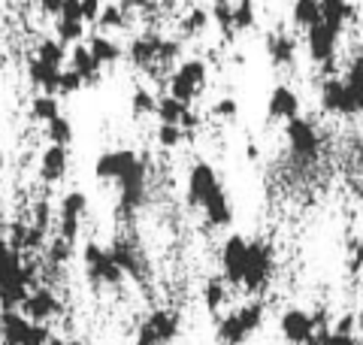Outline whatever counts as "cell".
<instances>
[{
    "instance_id": "4316f807",
    "label": "cell",
    "mask_w": 363,
    "mask_h": 345,
    "mask_svg": "<svg viewBox=\"0 0 363 345\" xmlns=\"http://www.w3.org/2000/svg\"><path fill=\"white\" fill-rule=\"evenodd\" d=\"M227 303H230V285H227L221 275H209V279L203 282V306H206V312L218 315Z\"/></svg>"
},
{
    "instance_id": "484cf974",
    "label": "cell",
    "mask_w": 363,
    "mask_h": 345,
    "mask_svg": "<svg viewBox=\"0 0 363 345\" xmlns=\"http://www.w3.org/2000/svg\"><path fill=\"white\" fill-rule=\"evenodd\" d=\"M318 6H321V21L330 25L333 31H339V33L345 31V25L351 18H354L351 0H318Z\"/></svg>"
},
{
    "instance_id": "c3c4849f",
    "label": "cell",
    "mask_w": 363,
    "mask_h": 345,
    "mask_svg": "<svg viewBox=\"0 0 363 345\" xmlns=\"http://www.w3.org/2000/svg\"><path fill=\"white\" fill-rule=\"evenodd\" d=\"M61 4H64V0H37L40 13H43V16H52V18L61 13Z\"/></svg>"
},
{
    "instance_id": "d6986e66",
    "label": "cell",
    "mask_w": 363,
    "mask_h": 345,
    "mask_svg": "<svg viewBox=\"0 0 363 345\" xmlns=\"http://www.w3.org/2000/svg\"><path fill=\"white\" fill-rule=\"evenodd\" d=\"M67 170H70V146L49 143L40 155V182L58 185V182H64Z\"/></svg>"
},
{
    "instance_id": "e575fe53",
    "label": "cell",
    "mask_w": 363,
    "mask_h": 345,
    "mask_svg": "<svg viewBox=\"0 0 363 345\" xmlns=\"http://www.w3.org/2000/svg\"><path fill=\"white\" fill-rule=\"evenodd\" d=\"M306 345H363L357 333H336L330 324L318 327Z\"/></svg>"
},
{
    "instance_id": "60d3db41",
    "label": "cell",
    "mask_w": 363,
    "mask_h": 345,
    "mask_svg": "<svg viewBox=\"0 0 363 345\" xmlns=\"http://www.w3.org/2000/svg\"><path fill=\"white\" fill-rule=\"evenodd\" d=\"M188 140V133L179 128V124H167V121H157V131H155V143L164 148V152H173L182 143Z\"/></svg>"
},
{
    "instance_id": "30bf717a",
    "label": "cell",
    "mask_w": 363,
    "mask_h": 345,
    "mask_svg": "<svg viewBox=\"0 0 363 345\" xmlns=\"http://www.w3.org/2000/svg\"><path fill=\"white\" fill-rule=\"evenodd\" d=\"M324 324H330V321H327L321 312H309V309H303V306H285L279 312V321H276L279 336L288 345H306L312 333Z\"/></svg>"
},
{
    "instance_id": "7dc6e473",
    "label": "cell",
    "mask_w": 363,
    "mask_h": 345,
    "mask_svg": "<svg viewBox=\"0 0 363 345\" xmlns=\"http://www.w3.org/2000/svg\"><path fill=\"white\" fill-rule=\"evenodd\" d=\"M100 6H104L100 0H82V18H85V25H94Z\"/></svg>"
},
{
    "instance_id": "7bdbcfd3",
    "label": "cell",
    "mask_w": 363,
    "mask_h": 345,
    "mask_svg": "<svg viewBox=\"0 0 363 345\" xmlns=\"http://www.w3.org/2000/svg\"><path fill=\"white\" fill-rule=\"evenodd\" d=\"M85 88L82 76H79L73 67H64L61 76H58V97H70V94H79Z\"/></svg>"
},
{
    "instance_id": "836d02e7",
    "label": "cell",
    "mask_w": 363,
    "mask_h": 345,
    "mask_svg": "<svg viewBox=\"0 0 363 345\" xmlns=\"http://www.w3.org/2000/svg\"><path fill=\"white\" fill-rule=\"evenodd\" d=\"M291 21L297 25L300 31L312 28L315 21H321V6H318V0H294L291 6Z\"/></svg>"
},
{
    "instance_id": "b9f144b4",
    "label": "cell",
    "mask_w": 363,
    "mask_h": 345,
    "mask_svg": "<svg viewBox=\"0 0 363 345\" xmlns=\"http://www.w3.org/2000/svg\"><path fill=\"white\" fill-rule=\"evenodd\" d=\"M240 109H242V106H240V100L227 94V97H218V100H215L212 106H209V119H212V121L233 124L236 119H240Z\"/></svg>"
},
{
    "instance_id": "ac0fdd59",
    "label": "cell",
    "mask_w": 363,
    "mask_h": 345,
    "mask_svg": "<svg viewBox=\"0 0 363 345\" xmlns=\"http://www.w3.org/2000/svg\"><path fill=\"white\" fill-rule=\"evenodd\" d=\"M157 45H161V33L155 31H145V33H136V37L128 43V61L136 67V70H145V73H155L157 70Z\"/></svg>"
},
{
    "instance_id": "f35d334b",
    "label": "cell",
    "mask_w": 363,
    "mask_h": 345,
    "mask_svg": "<svg viewBox=\"0 0 363 345\" xmlns=\"http://www.w3.org/2000/svg\"><path fill=\"white\" fill-rule=\"evenodd\" d=\"M73 246L70 239H64V236H55L49 246H45V261H49V267L52 270H58V267H67L73 258Z\"/></svg>"
},
{
    "instance_id": "6da1fadb",
    "label": "cell",
    "mask_w": 363,
    "mask_h": 345,
    "mask_svg": "<svg viewBox=\"0 0 363 345\" xmlns=\"http://www.w3.org/2000/svg\"><path fill=\"white\" fill-rule=\"evenodd\" d=\"M185 203L188 209H197L203 221L212 230L233 227V200L224 188L221 172L209 160H194L185 176Z\"/></svg>"
},
{
    "instance_id": "816d5d0a",
    "label": "cell",
    "mask_w": 363,
    "mask_h": 345,
    "mask_svg": "<svg viewBox=\"0 0 363 345\" xmlns=\"http://www.w3.org/2000/svg\"><path fill=\"white\" fill-rule=\"evenodd\" d=\"M100 4H106V0H100Z\"/></svg>"
},
{
    "instance_id": "d6a6232c",
    "label": "cell",
    "mask_w": 363,
    "mask_h": 345,
    "mask_svg": "<svg viewBox=\"0 0 363 345\" xmlns=\"http://www.w3.org/2000/svg\"><path fill=\"white\" fill-rule=\"evenodd\" d=\"M257 25L255 0H233V33H248Z\"/></svg>"
},
{
    "instance_id": "f546056e",
    "label": "cell",
    "mask_w": 363,
    "mask_h": 345,
    "mask_svg": "<svg viewBox=\"0 0 363 345\" xmlns=\"http://www.w3.org/2000/svg\"><path fill=\"white\" fill-rule=\"evenodd\" d=\"M43 133H45V140L49 143H58V146H70L76 140V131H73V121L67 119V115H55L52 121H45L43 124Z\"/></svg>"
},
{
    "instance_id": "5bb4252c",
    "label": "cell",
    "mask_w": 363,
    "mask_h": 345,
    "mask_svg": "<svg viewBox=\"0 0 363 345\" xmlns=\"http://www.w3.org/2000/svg\"><path fill=\"white\" fill-rule=\"evenodd\" d=\"M140 158L143 155L133 152V148H106V152H100L94 160V179L116 185L118 179H124L136 164H140Z\"/></svg>"
},
{
    "instance_id": "bcb514c9",
    "label": "cell",
    "mask_w": 363,
    "mask_h": 345,
    "mask_svg": "<svg viewBox=\"0 0 363 345\" xmlns=\"http://www.w3.org/2000/svg\"><path fill=\"white\" fill-rule=\"evenodd\" d=\"M118 6L124 13H145V9L155 6V0H118Z\"/></svg>"
},
{
    "instance_id": "cb8c5ba5",
    "label": "cell",
    "mask_w": 363,
    "mask_h": 345,
    "mask_svg": "<svg viewBox=\"0 0 363 345\" xmlns=\"http://www.w3.org/2000/svg\"><path fill=\"white\" fill-rule=\"evenodd\" d=\"M85 45L91 49V55L97 58V64H100V67H116L121 58H124V45H121L118 40H112L109 33H100V31H97V33H91Z\"/></svg>"
},
{
    "instance_id": "f6af8a7d",
    "label": "cell",
    "mask_w": 363,
    "mask_h": 345,
    "mask_svg": "<svg viewBox=\"0 0 363 345\" xmlns=\"http://www.w3.org/2000/svg\"><path fill=\"white\" fill-rule=\"evenodd\" d=\"M357 324H360V318L354 312H345V315H339L336 321H330V327L336 333H357Z\"/></svg>"
},
{
    "instance_id": "9a60e30c",
    "label": "cell",
    "mask_w": 363,
    "mask_h": 345,
    "mask_svg": "<svg viewBox=\"0 0 363 345\" xmlns=\"http://www.w3.org/2000/svg\"><path fill=\"white\" fill-rule=\"evenodd\" d=\"M318 106H321L324 115H330V119H354L342 76L327 73L321 79V85H318Z\"/></svg>"
},
{
    "instance_id": "8fae6325",
    "label": "cell",
    "mask_w": 363,
    "mask_h": 345,
    "mask_svg": "<svg viewBox=\"0 0 363 345\" xmlns=\"http://www.w3.org/2000/svg\"><path fill=\"white\" fill-rule=\"evenodd\" d=\"M306 55H309V61L318 64L327 73H336V55H339V40H342V33L333 31L330 25H324V21H315L312 28H306Z\"/></svg>"
},
{
    "instance_id": "8992f818",
    "label": "cell",
    "mask_w": 363,
    "mask_h": 345,
    "mask_svg": "<svg viewBox=\"0 0 363 345\" xmlns=\"http://www.w3.org/2000/svg\"><path fill=\"white\" fill-rule=\"evenodd\" d=\"M82 273L91 282V288H97V291H116L124 282V273L112 261L109 246H100L94 239H88L82 246Z\"/></svg>"
},
{
    "instance_id": "4fadbf2b",
    "label": "cell",
    "mask_w": 363,
    "mask_h": 345,
    "mask_svg": "<svg viewBox=\"0 0 363 345\" xmlns=\"http://www.w3.org/2000/svg\"><path fill=\"white\" fill-rule=\"evenodd\" d=\"M245 248H248V236L242 234H227L224 243L218 248V267H221V279L240 291L242 285V273H245Z\"/></svg>"
},
{
    "instance_id": "2e32d148",
    "label": "cell",
    "mask_w": 363,
    "mask_h": 345,
    "mask_svg": "<svg viewBox=\"0 0 363 345\" xmlns=\"http://www.w3.org/2000/svg\"><path fill=\"white\" fill-rule=\"evenodd\" d=\"M18 309L28 318L40 321V324H49V321L64 315V303H61L58 291H52V288H33V291H28L25 300L18 303Z\"/></svg>"
},
{
    "instance_id": "ab89813d",
    "label": "cell",
    "mask_w": 363,
    "mask_h": 345,
    "mask_svg": "<svg viewBox=\"0 0 363 345\" xmlns=\"http://www.w3.org/2000/svg\"><path fill=\"white\" fill-rule=\"evenodd\" d=\"M55 37H58L64 45H73L85 37V21L82 18H55Z\"/></svg>"
},
{
    "instance_id": "7402d4cb",
    "label": "cell",
    "mask_w": 363,
    "mask_h": 345,
    "mask_svg": "<svg viewBox=\"0 0 363 345\" xmlns=\"http://www.w3.org/2000/svg\"><path fill=\"white\" fill-rule=\"evenodd\" d=\"M342 82H345V91H348L351 115L360 119V115H363V52H357L348 61L345 73H342Z\"/></svg>"
},
{
    "instance_id": "277c9868",
    "label": "cell",
    "mask_w": 363,
    "mask_h": 345,
    "mask_svg": "<svg viewBox=\"0 0 363 345\" xmlns=\"http://www.w3.org/2000/svg\"><path fill=\"white\" fill-rule=\"evenodd\" d=\"M281 136H285V146L291 152V160L303 170H312V164L321 160L324 152V133L318 128L315 119H306V115H294L291 121L281 124Z\"/></svg>"
},
{
    "instance_id": "52a82bcc",
    "label": "cell",
    "mask_w": 363,
    "mask_h": 345,
    "mask_svg": "<svg viewBox=\"0 0 363 345\" xmlns=\"http://www.w3.org/2000/svg\"><path fill=\"white\" fill-rule=\"evenodd\" d=\"M0 336L6 345H49L52 330L28 318L21 309H4L0 312Z\"/></svg>"
},
{
    "instance_id": "83f0119b",
    "label": "cell",
    "mask_w": 363,
    "mask_h": 345,
    "mask_svg": "<svg viewBox=\"0 0 363 345\" xmlns=\"http://www.w3.org/2000/svg\"><path fill=\"white\" fill-rule=\"evenodd\" d=\"M209 25H212L209 9L191 6L188 13L179 18V37H182V40H197V37H203V33L209 31Z\"/></svg>"
},
{
    "instance_id": "ffe728a7",
    "label": "cell",
    "mask_w": 363,
    "mask_h": 345,
    "mask_svg": "<svg viewBox=\"0 0 363 345\" xmlns=\"http://www.w3.org/2000/svg\"><path fill=\"white\" fill-rule=\"evenodd\" d=\"M109 255H112V261L118 263V270L124 273V279L143 282V275H145V258H143V251L130 243V239H116V243L109 246Z\"/></svg>"
},
{
    "instance_id": "603a6c76",
    "label": "cell",
    "mask_w": 363,
    "mask_h": 345,
    "mask_svg": "<svg viewBox=\"0 0 363 345\" xmlns=\"http://www.w3.org/2000/svg\"><path fill=\"white\" fill-rule=\"evenodd\" d=\"M267 55H269V61L272 67H279V70H291L294 64H297V40L291 37V33L285 31H279V33H269L267 37Z\"/></svg>"
},
{
    "instance_id": "f1b7e54d",
    "label": "cell",
    "mask_w": 363,
    "mask_h": 345,
    "mask_svg": "<svg viewBox=\"0 0 363 345\" xmlns=\"http://www.w3.org/2000/svg\"><path fill=\"white\" fill-rule=\"evenodd\" d=\"M128 16L130 13H124V9L118 6V4H106L100 6V13H97V18H94V28L100 31V33H112V31H124L128 28Z\"/></svg>"
},
{
    "instance_id": "44dd1931",
    "label": "cell",
    "mask_w": 363,
    "mask_h": 345,
    "mask_svg": "<svg viewBox=\"0 0 363 345\" xmlns=\"http://www.w3.org/2000/svg\"><path fill=\"white\" fill-rule=\"evenodd\" d=\"M67 61H70L73 70L82 76V82H85V85H97V82H100V76H104V67L97 64V58L91 55V49H88L82 40L73 43V49L67 52Z\"/></svg>"
},
{
    "instance_id": "9c48e42d",
    "label": "cell",
    "mask_w": 363,
    "mask_h": 345,
    "mask_svg": "<svg viewBox=\"0 0 363 345\" xmlns=\"http://www.w3.org/2000/svg\"><path fill=\"white\" fill-rule=\"evenodd\" d=\"M116 188H118V215L133 218L145 206V200H149V155H143L140 164L124 179L116 182Z\"/></svg>"
},
{
    "instance_id": "3957f363",
    "label": "cell",
    "mask_w": 363,
    "mask_h": 345,
    "mask_svg": "<svg viewBox=\"0 0 363 345\" xmlns=\"http://www.w3.org/2000/svg\"><path fill=\"white\" fill-rule=\"evenodd\" d=\"M276 267H279V251L272 246V239H267V236L248 239L245 273H242L240 291H245L248 297H264L272 279H276Z\"/></svg>"
},
{
    "instance_id": "e0dca14e",
    "label": "cell",
    "mask_w": 363,
    "mask_h": 345,
    "mask_svg": "<svg viewBox=\"0 0 363 345\" xmlns=\"http://www.w3.org/2000/svg\"><path fill=\"white\" fill-rule=\"evenodd\" d=\"M300 112H303V100L297 94V88L288 85V82L272 85L269 97H267V119L269 121L285 124V121H291L294 115H300Z\"/></svg>"
},
{
    "instance_id": "8d00e7d4",
    "label": "cell",
    "mask_w": 363,
    "mask_h": 345,
    "mask_svg": "<svg viewBox=\"0 0 363 345\" xmlns=\"http://www.w3.org/2000/svg\"><path fill=\"white\" fill-rule=\"evenodd\" d=\"M155 106H157L155 91H149L145 85H136L133 94H130V115L133 119H149V115H155Z\"/></svg>"
},
{
    "instance_id": "681fc988",
    "label": "cell",
    "mask_w": 363,
    "mask_h": 345,
    "mask_svg": "<svg viewBox=\"0 0 363 345\" xmlns=\"http://www.w3.org/2000/svg\"><path fill=\"white\" fill-rule=\"evenodd\" d=\"M351 164H354V170L363 176V133L357 136V143H354V152H351Z\"/></svg>"
},
{
    "instance_id": "7a4b0ae2",
    "label": "cell",
    "mask_w": 363,
    "mask_h": 345,
    "mask_svg": "<svg viewBox=\"0 0 363 345\" xmlns=\"http://www.w3.org/2000/svg\"><path fill=\"white\" fill-rule=\"evenodd\" d=\"M264 324H267V303L264 297H252V300L233 306L230 312L218 318L215 339H218V345H245L255 333H260Z\"/></svg>"
},
{
    "instance_id": "74e56055",
    "label": "cell",
    "mask_w": 363,
    "mask_h": 345,
    "mask_svg": "<svg viewBox=\"0 0 363 345\" xmlns=\"http://www.w3.org/2000/svg\"><path fill=\"white\" fill-rule=\"evenodd\" d=\"M212 21L218 25V31L224 33L227 40H233V0H212V9H209Z\"/></svg>"
},
{
    "instance_id": "d4e9b609",
    "label": "cell",
    "mask_w": 363,
    "mask_h": 345,
    "mask_svg": "<svg viewBox=\"0 0 363 345\" xmlns=\"http://www.w3.org/2000/svg\"><path fill=\"white\" fill-rule=\"evenodd\" d=\"M61 70H64V67H52V64L40 61V58H30V61H28L30 85L45 91V94H58V76H61Z\"/></svg>"
},
{
    "instance_id": "d590c367",
    "label": "cell",
    "mask_w": 363,
    "mask_h": 345,
    "mask_svg": "<svg viewBox=\"0 0 363 345\" xmlns=\"http://www.w3.org/2000/svg\"><path fill=\"white\" fill-rule=\"evenodd\" d=\"M33 58H40V61L52 64V67H64L67 64V45L58 40V37H45L37 43V52H33Z\"/></svg>"
},
{
    "instance_id": "7c38bea8",
    "label": "cell",
    "mask_w": 363,
    "mask_h": 345,
    "mask_svg": "<svg viewBox=\"0 0 363 345\" xmlns=\"http://www.w3.org/2000/svg\"><path fill=\"white\" fill-rule=\"evenodd\" d=\"M88 194L85 191H67L64 197L58 200V236L64 239H70V243H76L79 234H82V221H85V215H88Z\"/></svg>"
},
{
    "instance_id": "ba28073f",
    "label": "cell",
    "mask_w": 363,
    "mask_h": 345,
    "mask_svg": "<svg viewBox=\"0 0 363 345\" xmlns=\"http://www.w3.org/2000/svg\"><path fill=\"white\" fill-rule=\"evenodd\" d=\"M182 333V315L176 309L161 306L143 318V324L136 327L133 345H173Z\"/></svg>"
},
{
    "instance_id": "1f68e13d",
    "label": "cell",
    "mask_w": 363,
    "mask_h": 345,
    "mask_svg": "<svg viewBox=\"0 0 363 345\" xmlns=\"http://www.w3.org/2000/svg\"><path fill=\"white\" fill-rule=\"evenodd\" d=\"M188 106H191V103H182V100L173 97V94H164V97H157L155 119H157V121H167V124H179L182 115L188 112Z\"/></svg>"
},
{
    "instance_id": "4dcf8cb0",
    "label": "cell",
    "mask_w": 363,
    "mask_h": 345,
    "mask_svg": "<svg viewBox=\"0 0 363 345\" xmlns=\"http://www.w3.org/2000/svg\"><path fill=\"white\" fill-rule=\"evenodd\" d=\"M55 115H61V97L40 91V94L30 100V119L40 121V124H45V121H52Z\"/></svg>"
},
{
    "instance_id": "5b68a950",
    "label": "cell",
    "mask_w": 363,
    "mask_h": 345,
    "mask_svg": "<svg viewBox=\"0 0 363 345\" xmlns=\"http://www.w3.org/2000/svg\"><path fill=\"white\" fill-rule=\"evenodd\" d=\"M209 85V64L203 58H182L167 76V94L179 97L182 103H194Z\"/></svg>"
},
{
    "instance_id": "f907efd6",
    "label": "cell",
    "mask_w": 363,
    "mask_h": 345,
    "mask_svg": "<svg viewBox=\"0 0 363 345\" xmlns=\"http://www.w3.org/2000/svg\"><path fill=\"white\" fill-rule=\"evenodd\" d=\"M354 200H357V209L363 212V179H360V185L354 188Z\"/></svg>"
},
{
    "instance_id": "ee69618b",
    "label": "cell",
    "mask_w": 363,
    "mask_h": 345,
    "mask_svg": "<svg viewBox=\"0 0 363 345\" xmlns=\"http://www.w3.org/2000/svg\"><path fill=\"white\" fill-rule=\"evenodd\" d=\"M30 227L43 230V234H49L52 230V206H49V200H37L30 206Z\"/></svg>"
}]
</instances>
